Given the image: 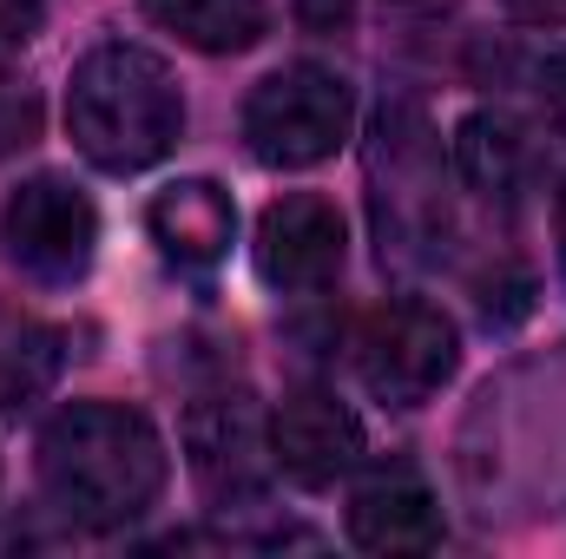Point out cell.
<instances>
[{"label": "cell", "mask_w": 566, "mask_h": 559, "mask_svg": "<svg viewBox=\"0 0 566 559\" xmlns=\"http://www.w3.org/2000/svg\"><path fill=\"white\" fill-rule=\"evenodd\" d=\"M343 251H349L343 211L329 198H316V191H290L258 218V277L283 289V296L336 283L343 277Z\"/></svg>", "instance_id": "cell-6"}, {"label": "cell", "mask_w": 566, "mask_h": 559, "mask_svg": "<svg viewBox=\"0 0 566 559\" xmlns=\"http://www.w3.org/2000/svg\"><path fill=\"white\" fill-rule=\"evenodd\" d=\"M349 540L363 553H428L441 547V507L416 474H376L349 494Z\"/></svg>", "instance_id": "cell-10"}, {"label": "cell", "mask_w": 566, "mask_h": 559, "mask_svg": "<svg viewBox=\"0 0 566 559\" xmlns=\"http://www.w3.org/2000/svg\"><path fill=\"white\" fill-rule=\"evenodd\" d=\"M33 139H40V93L20 80H0V158L27 151Z\"/></svg>", "instance_id": "cell-14"}, {"label": "cell", "mask_w": 566, "mask_h": 559, "mask_svg": "<svg viewBox=\"0 0 566 559\" xmlns=\"http://www.w3.org/2000/svg\"><path fill=\"white\" fill-rule=\"evenodd\" d=\"M40 27V0H0V53L7 46H27Z\"/></svg>", "instance_id": "cell-15"}, {"label": "cell", "mask_w": 566, "mask_h": 559, "mask_svg": "<svg viewBox=\"0 0 566 559\" xmlns=\"http://www.w3.org/2000/svg\"><path fill=\"white\" fill-rule=\"evenodd\" d=\"M66 133H73L86 165L126 178V171L171 158V145L185 139V93L158 53L106 40L73 66Z\"/></svg>", "instance_id": "cell-2"}, {"label": "cell", "mask_w": 566, "mask_h": 559, "mask_svg": "<svg viewBox=\"0 0 566 559\" xmlns=\"http://www.w3.org/2000/svg\"><path fill=\"white\" fill-rule=\"evenodd\" d=\"M0 244L33 283H80L99 251V211L73 178H27L0 211Z\"/></svg>", "instance_id": "cell-5"}, {"label": "cell", "mask_w": 566, "mask_h": 559, "mask_svg": "<svg viewBox=\"0 0 566 559\" xmlns=\"http://www.w3.org/2000/svg\"><path fill=\"white\" fill-rule=\"evenodd\" d=\"M369 454V434L349 402L303 389L271 415V467L296 487H336L356 461Z\"/></svg>", "instance_id": "cell-7"}, {"label": "cell", "mask_w": 566, "mask_h": 559, "mask_svg": "<svg viewBox=\"0 0 566 559\" xmlns=\"http://www.w3.org/2000/svg\"><path fill=\"white\" fill-rule=\"evenodd\" d=\"M454 369H461V329L434 303L396 296L356 329V376L382 409H422Z\"/></svg>", "instance_id": "cell-4"}, {"label": "cell", "mask_w": 566, "mask_h": 559, "mask_svg": "<svg viewBox=\"0 0 566 559\" xmlns=\"http://www.w3.org/2000/svg\"><path fill=\"white\" fill-rule=\"evenodd\" d=\"M145 20L178 33L198 53H244L264 40L271 7L264 0H145Z\"/></svg>", "instance_id": "cell-12"}, {"label": "cell", "mask_w": 566, "mask_h": 559, "mask_svg": "<svg viewBox=\"0 0 566 559\" xmlns=\"http://www.w3.org/2000/svg\"><path fill=\"white\" fill-rule=\"evenodd\" d=\"M145 224H151V244L178 264V271H218L231 257V238H238V204L224 184L211 178H178L165 184L151 204H145Z\"/></svg>", "instance_id": "cell-9"}, {"label": "cell", "mask_w": 566, "mask_h": 559, "mask_svg": "<svg viewBox=\"0 0 566 559\" xmlns=\"http://www.w3.org/2000/svg\"><path fill=\"white\" fill-rule=\"evenodd\" d=\"M501 7L527 27H566V0H501Z\"/></svg>", "instance_id": "cell-17"}, {"label": "cell", "mask_w": 566, "mask_h": 559, "mask_svg": "<svg viewBox=\"0 0 566 559\" xmlns=\"http://www.w3.org/2000/svg\"><path fill=\"white\" fill-rule=\"evenodd\" d=\"M349 126H356L349 80L329 66H310V60L277 66L244 99V145L271 171H310V165L336 158L349 145Z\"/></svg>", "instance_id": "cell-3"}, {"label": "cell", "mask_w": 566, "mask_h": 559, "mask_svg": "<svg viewBox=\"0 0 566 559\" xmlns=\"http://www.w3.org/2000/svg\"><path fill=\"white\" fill-rule=\"evenodd\" d=\"M185 454L205 494H251L271 467V421L258 415L251 395H205L185 415Z\"/></svg>", "instance_id": "cell-8"}, {"label": "cell", "mask_w": 566, "mask_h": 559, "mask_svg": "<svg viewBox=\"0 0 566 559\" xmlns=\"http://www.w3.org/2000/svg\"><path fill=\"white\" fill-rule=\"evenodd\" d=\"M521 133L501 119V113H474V119H461V133H454V171L481 191V198H507L514 184H521Z\"/></svg>", "instance_id": "cell-13"}, {"label": "cell", "mask_w": 566, "mask_h": 559, "mask_svg": "<svg viewBox=\"0 0 566 559\" xmlns=\"http://www.w3.org/2000/svg\"><path fill=\"white\" fill-rule=\"evenodd\" d=\"M66 369V336L13 303H0V415L33 409Z\"/></svg>", "instance_id": "cell-11"}, {"label": "cell", "mask_w": 566, "mask_h": 559, "mask_svg": "<svg viewBox=\"0 0 566 559\" xmlns=\"http://www.w3.org/2000/svg\"><path fill=\"white\" fill-rule=\"evenodd\" d=\"M171 481L165 434L126 402H73L40 428V487L80 527H133Z\"/></svg>", "instance_id": "cell-1"}, {"label": "cell", "mask_w": 566, "mask_h": 559, "mask_svg": "<svg viewBox=\"0 0 566 559\" xmlns=\"http://www.w3.org/2000/svg\"><path fill=\"white\" fill-rule=\"evenodd\" d=\"M541 99H547V113L566 126V46L547 60V66H541Z\"/></svg>", "instance_id": "cell-16"}, {"label": "cell", "mask_w": 566, "mask_h": 559, "mask_svg": "<svg viewBox=\"0 0 566 559\" xmlns=\"http://www.w3.org/2000/svg\"><path fill=\"white\" fill-rule=\"evenodd\" d=\"M560 271H566V191H560Z\"/></svg>", "instance_id": "cell-18"}]
</instances>
